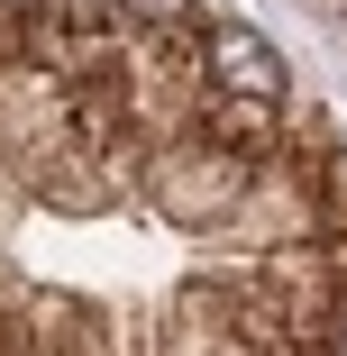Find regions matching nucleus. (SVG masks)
Returning a JSON list of instances; mask_svg holds the SVG:
<instances>
[{"label": "nucleus", "instance_id": "f257e3e1", "mask_svg": "<svg viewBox=\"0 0 347 356\" xmlns=\"http://www.w3.org/2000/svg\"><path fill=\"white\" fill-rule=\"evenodd\" d=\"M201 74H211V92H238V101H302L293 64L274 55V37H256L247 19H211L201 28Z\"/></svg>", "mask_w": 347, "mask_h": 356}, {"label": "nucleus", "instance_id": "f03ea898", "mask_svg": "<svg viewBox=\"0 0 347 356\" xmlns=\"http://www.w3.org/2000/svg\"><path fill=\"white\" fill-rule=\"evenodd\" d=\"M119 10H128L137 28H156V37H201V28L220 19L211 0H119Z\"/></svg>", "mask_w": 347, "mask_h": 356}, {"label": "nucleus", "instance_id": "7ed1b4c3", "mask_svg": "<svg viewBox=\"0 0 347 356\" xmlns=\"http://www.w3.org/2000/svg\"><path fill=\"white\" fill-rule=\"evenodd\" d=\"M338 19H347V0H338Z\"/></svg>", "mask_w": 347, "mask_h": 356}]
</instances>
